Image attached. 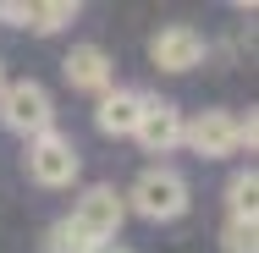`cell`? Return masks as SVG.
Returning a JSON list of instances; mask_svg holds the SVG:
<instances>
[{
  "label": "cell",
  "instance_id": "obj_1",
  "mask_svg": "<svg viewBox=\"0 0 259 253\" xmlns=\"http://www.w3.org/2000/svg\"><path fill=\"white\" fill-rule=\"evenodd\" d=\"M0 121H6V132H17V138H45L55 127V99L45 83H33V77H22V83H6L0 88Z\"/></svg>",
  "mask_w": 259,
  "mask_h": 253
},
{
  "label": "cell",
  "instance_id": "obj_2",
  "mask_svg": "<svg viewBox=\"0 0 259 253\" xmlns=\"http://www.w3.org/2000/svg\"><path fill=\"white\" fill-rule=\"evenodd\" d=\"M121 198L133 204L144 220H182L188 215V176L182 171H171V165H149L138 182H133V193H121Z\"/></svg>",
  "mask_w": 259,
  "mask_h": 253
},
{
  "label": "cell",
  "instance_id": "obj_3",
  "mask_svg": "<svg viewBox=\"0 0 259 253\" xmlns=\"http://www.w3.org/2000/svg\"><path fill=\"white\" fill-rule=\"evenodd\" d=\"M22 165H28V176L39 182V187H72L77 182V165H83V154L77 143L66 138V132H45V138H33L28 154H22Z\"/></svg>",
  "mask_w": 259,
  "mask_h": 253
},
{
  "label": "cell",
  "instance_id": "obj_4",
  "mask_svg": "<svg viewBox=\"0 0 259 253\" xmlns=\"http://www.w3.org/2000/svg\"><path fill=\"white\" fill-rule=\"evenodd\" d=\"M94 248H105V242H116V231H121V220H127V198L110 187V182H100V187H89L83 198H77V209L66 215Z\"/></svg>",
  "mask_w": 259,
  "mask_h": 253
},
{
  "label": "cell",
  "instance_id": "obj_5",
  "mask_svg": "<svg viewBox=\"0 0 259 253\" xmlns=\"http://www.w3.org/2000/svg\"><path fill=\"white\" fill-rule=\"evenodd\" d=\"M204 55H209L204 33L188 28V22H171V28H160L149 39V61L160 72H193V66H204Z\"/></svg>",
  "mask_w": 259,
  "mask_h": 253
},
{
  "label": "cell",
  "instance_id": "obj_6",
  "mask_svg": "<svg viewBox=\"0 0 259 253\" xmlns=\"http://www.w3.org/2000/svg\"><path fill=\"white\" fill-rule=\"evenodd\" d=\"M182 143L204 160H226L237 154V127H232V110H199L193 121H182Z\"/></svg>",
  "mask_w": 259,
  "mask_h": 253
},
{
  "label": "cell",
  "instance_id": "obj_7",
  "mask_svg": "<svg viewBox=\"0 0 259 253\" xmlns=\"http://www.w3.org/2000/svg\"><path fill=\"white\" fill-rule=\"evenodd\" d=\"M133 138L144 143V154H171L182 143V110L171 99H144V116H138Z\"/></svg>",
  "mask_w": 259,
  "mask_h": 253
},
{
  "label": "cell",
  "instance_id": "obj_8",
  "mask_svg": "<svg viewBox=\"0 0 259 253\" xmlns=\"http://www.w3.org/2000/svg\"><path fill=\"white\" fill-rule=\"evenodd\" d=\"M61 72H66V83L83 88V94H110V88H116V66H110V55H105L100 44H72V55L61 61Z\"/></svg>",
  "mask_w": 259,
  "mask_h": 253
},
{
  "label": "cell",
  "instance_id": "obj_9",
  "mask_svg": "<svg viewBox=\"0 0 259 253\" xmlns=\"http://www.w3.org/2000/svg\"><path fill=\"white\" fill-rule=\"evenodd\" d=\"M144 99L149 94H138V88H110V94H100V110H94L100 132L105 138H133V127L144 116Z\"/></svg>",
  "mask_w": 259,
  "mask_h": 253
},
{
  "label": "cell",
  "instance_id": "obj_10",
  "mask_svg": "<svg viewBox=\"0 0 259 253\" xmlns=\"http://www.w3.org/2000/svg\"><path fill=\"white\" fill-rule=\"evenodd\" d=\"M254 204H259V176L248 165V171H237L226 182V209H232V220H254Z\"/></svg>",
  "mask_w": 259,
  "mask_h": 253
},
{
  "label": "cell",
  "instance_id": "obj_11",
  "mask_svg": "<svg viewBox=\"0 0 259 253\" xmlns=\"http://www.w3.org/2000/svg\"><path fill=\"white\" fill-rule=\"evenodd\" d=\"M72 17H77V6H72V0H45V6H28V28H33V33H61Z\"/></svg>",
  "mask_w": 259,
  "mask_h": 253
},
{
  "label": "cell",
  "instance_id": "obj_12",
  "mask_svg": "<svg viewBox=\"0 0 259 253\" xmlns=\"http://www.w3.org/2000/svg\"><path fill=\"white\" fill-rule=\"evenodd\" d=\"M45 253H94V242H89L72 220H55L50 231H45Z\"/></svg>",
  "mask_w": 259,
  "mask_h": 253
},
{
  "label": "cell",
  "instance_id": "obj_13",
  "mask_svg": "<svg viewBox=\"0 0 259 253\" xmlns=\"http://www.w3.org/2000/svg\"><path fill=\"white\" fill-rule=\"evenodd\" d=\"M221 248H226V253H259V226H254V220H226Z\"/></svg>",
  "mask_w": 259,
  "mask_h": 253
},
{
  "label": "cell",
  "instance_id": "obj_14",
  "mask_svg": "<svg viewBox=\"0 0 259 253\" xmlns=\"http://www.w3.org/2000/svg\"><path fill=\"white\" fill-rule=\"evenodd\" d=\"M232 127H237V149H254V138H259V116L248 110V116H232Z\"/></svg>",
  "mask_w": 259,
  "mask_h": 253
},
{
  "label": "cell",
  "instance_id": "obj_15",
  "mask_svg": "<svg viewBox=\"0 0 259 253\" xmlns=\"http://www.w3.org/2000/svg\"><path fill=\"white\" fill-rule=\"evenodd\" d=\"M0 22H11V28H28V6H22V0H6V6H0Z\"/></svg>",
  "mask_w": 259,
  "mask_h": 253
},
{
  "label": "cell",
  "instance_id": "obj_16",
  "mask_svg": "<svg viewBox=\"0 0 259 253\" xmlns=\"http://www.w3.org/2000/svg\"><path fill=\"white\" fill-rule=\"evenodd\" d=\"M94 253H133V248H121V242H105V248H94Z\"/></svg>",
  "mask_w": 259,
  "mask_h": 253
},
{
  "label": "cell",
  "instance_id": "obj_17",
  "mask_svg": "<svg viewBox=\"0 0 259 253\" xmlns=\"http://www.w3.org/2000/svg\"><path fill=\"white\" fill-rule=\"evenodd\" d=\"M0 88H6V66H0Z\"/></svg>",
  "mask_w": 259,
  "mask_h": 253
}]
</instances>
